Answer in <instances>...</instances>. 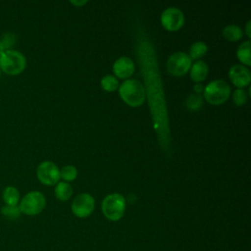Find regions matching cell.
Instances as JSON below:
<instances>
[{
    "label": "cell",
    "instance_id": "1",
    "mask_svg": "<svg viewBox=\"0 0 251 251\" xmlns=\"http://www.w3.org/2000/svg\"><path fill=\"white\" fill-rule=\"evenodd\" d=\"M136 55L140 70L145 81V87L148 97L151 116L154 126L159 138V142L164 149L170 146V128L169 117L166 105L163 83L161 80L155 50L147 37L142 35L137 41Z\"/></svg>",
    "mask_w": 251,
    "mask_h": 251
},
{
    "label": "cell",
    "instance_id": "2",
    "mask_svg": "<svg viewBox=\"0 0 251 251\" xmlns=\"http://www.w3.org/2000/svg\"><path fill=\"white\" fill-rule=\"evenodd\" d=\"M122 99L132 107L143 104L145 100V89L141 82L137 79H126L119 87Z\"/></svg>",
    "mask_w": 251,
    "mask_h": 251
},
{
    "label": "cell",
    "instance_id": "3",
    "mask_svg": "<svg viewBox=\"0 0 251 251\" xmlns=\"http://www.w3.org/2000/svg\"><path fill=\"white\" fill-rule=\"evenodd\" d=\"M26 65L25 57L23 53L9 49L0 54V70L8 75L21 74Z\"/></svg>",
    "mask_w": 251,
    "mask_h": 251
},
{
    "label": "cell",
    "instance_id": "4",
    "mask_svg": "<svg viewBox=\"0 0 251 251\" xmlns=\"http://www.w3.org/2000/svg\"><path fill=\"white\" fill-rule=\"evenodd\" d=\"M102 212L110 221L120 220L126 210V199L122 194L112 193L107 195L102 202Z\"/></svg>",
    "mask_w": 251,
    "mask_h": 251
},
{
    "label": "cell",
    "instance_id": "5",
    "mask_svg": "<svg viewBox=\"0 0 251 251\" xmlns=\"http://www.w3.org/2000/svg\"><path fill=\"white\" fill-rule=\"evenodd\" d=\"M230 94L229 85L222 79H216L207 84L204 88V97L206 101L213 105L223 104L227 100Z\"/></svg>",
    "mask_w": 251,
    "mask_h": 251
},
{
    "label": "cell",
    "instance_id": "6",
    "mask_svg": "<svg viewBox=\"0 0 251 251\" xmlns=\"http://www.w3.org/2000/svg\"><path fill=\"white\" fill-rule=\"evenodd\" d=\"M46 200L44 195L39 191H31L25 194L20 202L21 213L28 216L39 214L45 207Z\"/></svg>",
    "mask_w": 251,
    "mask_h": 251
},
{
    "label": "cell",
    "instance_id": "7",
    "mask_svg": "<svg viewBox=\"0 0 251 251\" xmlns=\"http://www.w3.org/2000/svg\"><path fill=\"white\" fill-rule=\"evenodd\" d=\"M191 67V59L186 53L176 52L170 56L167 62V69L170 74L176 76L185 75Z\"/></svg>",
    "mask_w": 251,
    "mask_h": 251
},
{
    "label": "cell",
    "instance_id": "8",
    "mask_svg": "<svg viewBox=\"0 0 251 251\" xmlns=\"http://www.w3.org/2000/svg\"><path fill=\"white\" fill-rule=\"evenodd\" d=\"M161 23L166 29L176 31L183 25V13L176 7H169L161 15Z\"/></svg>",
    "mask_w": 251,
    "mask_h": 251
},
{
    "label": "cell",
    "instance_id": "9",
    "mask_svg": "<svg viewBox=\"0 0 251 251\" xmlns=\"http://www.w3.org/2000/svg\"><path fill=\"white\" fill-rule=\"evenodd\" d=\"M94 206V198L88 193H81L74 199L72 211L78 218H86L93 212Z\"/></svg>",
    "mask_w": 251,
    "mask_h": 251
},
{
    "label": "cell",
    "instance_id": "10",
    "mask_svg": "<svg viewBox=\"0 0 251 251\" xmlns=\"http://www.w3.org/2000/svg\"><path fill=\"white\" fill-rule=\"evenodd\" d=\"M38 179L46 185H53L60 179V171L58 167L50 161L42 162L36 170Z\"/></svg>",
    "mask_w": 251,
    "mask_h": 251
},
{
    "label": "cell",
    "instance_id": "11",
    "mask_svg": "<svg viewBox=\"0 0 251 251\" xmlns=\"http://www.w3.org/2000/svg\"><path fill=\"white\" fill-rule=\"evenodd\" d=\"M228 76L231 82L238 88L247 86L251 80V75L243 65H234L229 69Z\"/></svg>",
    "mask_w": 251,
    "mask_h": 251
},
{
    "label": "cell",
    "instance_id": "12",
    "mask_svg": "<svg viewBox=\"0 0 251 251\" xmlns=\"http://www.w3.org/2000/svg\"><path fill=\"white\" fill-rule=\"evenodd\" d=\"M113 70L118 77L127 78L134 72V64L128 57H121L114 63Z\"/></svg>",
    "mask_w": 251,
    "mask_h": 251
},
{
    "label": "cell",
    "instance_id": "13",
    "mask_svg": "<svg viewBox=\"0 0 251 251\" xmlns=\"http://www.w3.org/2000/svg\"><path fill=\"white\" fill-rule=\"evenodd\" d=\"M208 75V66L203 61L195 62L190 70V77L195 82H200L206 78Z\"/></svg>",
    "mask_w": 251,
    "mask_h": 251
},
{
    "label": "cell",
    "instance_id": "14",
    "mask_svg": "<svg viewBox=\"0 0 251 251\" xmlns=\"http://www.w3.org/2000/svg\"><path fill=\"white\" fill-rule=\"evenodd\" d=\"M2 198L6 205L9 206H17L20 201V192L14 186H7L3 190Z\"/></svg>",
    "mask_w": 251,
    "mask_h": 251
},
{
    "label": "cell",
    "instance_id": "15",
    "mask_svg": "<svg viewBox=\"0 0 251 251\" xmlns=\"http://www.w3.org/2000/svg\"><path fill=\"white\" fill-rule=\"evenodd\" d=\"M73 194L72 186L65 181H61L55 188V196L61 201H67Z\"/></svg>",
    "mask_w": 251,
    "mask_h": 251
},
{
    "label": "cell",
    "instance_id": "16",
    "mask_svg": "<svg viewBox=\"0 0 251 251\" xmlns=\"http://www.w3.org/2000/svg\"><path fill=\"white\" fill-rule=\"evenodd\" d=\"M242 29L235 25H228L223 30V35L229 41H237L242 37Z\"/></svg>",
    "mask_w": 251,
    "mask_h": 251
},
{
    "label": "cell",
    "instance_id": "17",
    "mask_svg": "<svg viewBox=\"0 0 251 251\" xmlns=\"http://www.w3.org/2000/svg\"><path fill=\"white\" fill-rule=\"evenodd\" d=\"M237 57L245 65H251L250 61V41L247 40L240 44L237 49Z\"/></svg>",
    "mask_w": 251,
    "mask_h": 251
},
{
    "label": "cell",
    "instance_id": "18",
    "mask_svg": "<svg viewBox=\"0 0 251 251\" xmlns=\"http://www.w3.org/2000/svg\"><path fill=\"white\" fill-rule=\"evenodd\" d=\"M207 45L204 42L201 41H197L194 42L190 48H189V58L190 59H198L200 57H202L206 52H207Z\"/></svg>",
    "mask_w": 251,
    "mask_h": 251
},
{
    "label": "cell",
    "instance_id": "19",
    "mask_svg": "<svg viewBox=\"0 0 251 251\" xmlns=\"http://www.w3.org/2000/svg\"><path fill=\"white\" fill-rule=\"evenodd\" d=\"M202 104H203V98L198 93H191L185 101V105L187 109L190 111H198L201 108Z\"/></svg>",
    "mask_w": 251,
    "mask_h": 251
},
{
    "label": "cell",
    "instance_id": "20",
    "mask_svg": "<svg viewBox=\"0 0 251 251\" xmlns=\"http://www.w3.org/2000/svg\"><path fill=\"white\" fill-rule=\"evenodd\" d=\"M1 214L9 220H16L20 217L21 210L18 205L17 206L4 205L1 207Z\"/></svg>",
    "mask_w": 251,
    "mask_h": 251
},
{
    "label": "cell",
    "instance_id": "21",
    "mask_svg": "<svg viewBox=\"0 0 251 251\" xmlns=\"http://www.w3.org/2000/svg\"><path fill=\"white\" fill-rule=\"evenodd\" d=\"M101 86L106 91H114L119 86V81L116 76L107 75L101 79Z\"/></svg>",
    "mask_w": 251,
    "mask_h": 251
},
{
    "label": "cell",
    "instance_id": "22",
    "mask_svg": "<svg viewBox=\"0 0 251 251\" xmlns=\"http://www.w3.org/2000/svg\"><path fill=\"white\" fill-rule=\"evenodd\" d=\"M16 42V37L13 33H5L1 38H0V54L6 50L11 49V47L15 44Z\"/></svg>",
    "mask_w": 251,
    "mask_h": 251
},
{
    "label": "cell",
    "instance_id": "23",
    "mask_svg": "<svg viewBox=\"0 0 251 251\" xmlns=\"http://www.w3.org/2000/svg\"><path fill=\"white\" fill-rule=\"evenodd\" d=\"M77 176V171L74 166H65L60 171V177H62L64 180L72 181L74 180Z\"/></svg>",
    "mask_w": 251,
    "mask_h": 251
},
{
    "label": "cell",
    "instance_id": "24",
    "mask_svg": "<svg viewBox=\"0 0 251 251\" xmlns=\"http://www.w3.org/2000/svg\"><path fill=\"white\" fill-rule=\"evenodd\" d=\"M247 99H248V96L244 89L237 88L232 94V100H233L234 104L237 106H241V105L245 104L247 102Z\"/></svg>",
    "mask_w": 251,
    "mask_h": 251
},
{
    "label": "cell",
    "instance_id": "25",
    "mask_svg": "<svg viewBox=\"0 0 251 251\" xmlns=\"http://www.w3.org/2000/svg\"><path fill=\"white\" fill-rule=\"evenodd\" d=\"M202 90H203V85H201V84H196V85L194 86V91H195L196 93L199 94Z\"/></svg>",
    "mask_w": 251,
    "mask_h": 251
},
{
    "label": "cell",
    "instance_id": "26",
    "mask_svg": "<svg viewBox=\"0 0 251 251\" xmlns=\"http://www.w3.org/2000/svg\"><path fill=\"white\" fill-rule=\"evenodd\" d=\"M246 34L248 37H250V21L247 22V25H246Z\"/></svg>",
    "mask_w": 251,
    "mask_h": 251
},
{
    "label": "cell",
    "instance_id": "27",
    "mask_svg": "<svg viewBox=\"0 0 251 251\" xmlns=\"http://www.w3.org/2000/svg\"><path fill=\"white\" fill-rule=\"evenodd\" d=\"M72 3H73V4H75V5H77V6H81V5L85 4V3H86V1H82V2H76V1H72Z\"/></svg>",
    "mask_w": 251,
    "mask_h": 251
},
{
    "label": "cell",
    "instance_id": "28",
    "mask_svg": "<svg viewBox=\"0 0 251 251\" xmlns=\"http://www.w3.org/2000/svg\"><path fill=\"white\" fill-rule=\"evenodd\" d=\"M0 73H1V70H0Z\"/></svg>",
    "mask_w": 251,
    "mask_h": 251
}]
</instances>
